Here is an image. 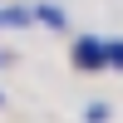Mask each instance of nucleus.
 <instances>
[{
  "label": "nucleus",
  "mask_w": 123,
  "mask_h": 123,
  "mask_svg": "<svg viewBox=\"0 0 123 123\" xmlns=\"http://www.w3.org/2000/svg\"><path fill=\"white\" fill-rule=\"evenodd\" d=\"M69 54H74V69H89V74L94 69H108V39L104 35H79Z\"/></svg>",
  "instance_id": "obj_1"
},
{
  "label": "nucleus",
  "mask_w": 123,
  "mask_h": 123,
  "mask_svg": "<svg viewBox=\"0 0 123 123\" xmlns=\"http://www.w3.org/2000/svg\"><path fill=\"white\" fill-rule=\"evenodd\" d=\"M35 10V25H44V30H69V15L54 5V0H39V5H30Z\"/></svg>",
  "instance_id": "obj_2"
},
{
  "label": "nucleus",
  "mask_w": 123,
  "mask_h": 123,
  "mask_svg": "<svg viewBox=\"0 0 123 123\" xmlns=\"http://www.w3.org/2000/svg\"><path fill=\"white\" fill-rule=\"evenodd\" d=\"M25 25H35L30 5H0V30H25Z\"/></svg>",
  "instance_id": "obj_3"
},
{
  "label": "nucleus",
  "mask_w": 123,
  "mask_h": 123,
  "mask_svg": "<svg viewBox=\"0 0 123 123\" xmlns=\"http://www.w3.org/2000/svg\"><path fill=\"white\" fill-rule=\"evenodd\" d=\"M108 118H113L108 104H89V108H84V123H108Z\"/></svg>",
  "instance_id": "obj_4"
},
{
  "label": "nucleus",
  "mask_w": 123,
  "mask_h": 123,
  "mask_svg": "<svg viewBox=\"0 0 123 123\" xmlns=\"http://www.w3.org/2000/svg\"><path fill=\"white\" fill-rule=\"evenodd\" d=\"M108 69H123V39H108Z\"/></svg>",
  "instance_id": "obj_5"
},
{
  "label": "nucleus",
  "mask_w": 123,
  "mask_h": 123,
  "mask_svg": "<svg viewBox=\"0 0 123 123\" xmlns=\"http://www.w3.org/2000/svg\"><path fill=\"white\" fill-rule=\"evenodd\" d=\"M0 64H10V54H5V49H0Z\"/></svg>",
  "instance_id": "obj_6"
},
{
  "label": "nucleus",
  "mask_w": 123,
  "mask_h": 123,
  "mask_svg": "<svg viewBox=\"0 0 123 123\" xmlns=\"http://www.w3.org/2000/svg\"><path fill=\"white\" fill-rule=\"evenodd\" d=\"M0 108H5V94H0Z\"/></svg>",
  "instance_id": "obj_7"
}]
</instances>
